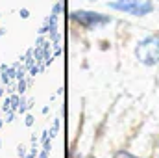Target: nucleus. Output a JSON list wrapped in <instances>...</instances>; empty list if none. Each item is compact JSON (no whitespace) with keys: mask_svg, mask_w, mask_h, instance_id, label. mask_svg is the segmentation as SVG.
I'll use <instances>...</instances> for the list:
<instances>
[{"mask_svg":"<svg viewBox=\"0 0 159 158\" xmlns=\"http://www.w3.org/2000/svg\"><path fill=\"white\" fill-rule=\"evenodd\" d=\"M135 56L144 65H156L159 63V34L148 36L143 41H139L135 48Z\"/></svg>","mask_w":159,"mask_h":158,"instance_id":"obj_1","label":"nucleus"},{"mask_svg":"<svg viewBox=\"0 0 159 158\" xmlns=\"http://www.w3.org/2000/svg\"><path fill=\"white\" fill-rule=\"evenodd\" d=\"M113 7H117L120 11H126V13H131V15H148L152 9H154V4L148 2V0H122V2H115L111 4Z\"/></svg>","mask_w":159,"mask_h":158,"instance_id":"obj_2","label":"nucleus"},{"mask_svg":"<svg viewBox=\"0 0 159 158\" xmlns=\"http://www.w3.org/2000/svg\"><path fill=\"white\" fill-rule=\"evenodd\" d=\"M72 19L78 21L80 24L85 26V28H96V26L106 24V22L111 21L109 17H106L102 13H93V11H74L72 13Z\"/></svg>","mask_w":159,"mask_h":158,"instance_id":"obj_3","label":"nucleus"}]
</instances>
